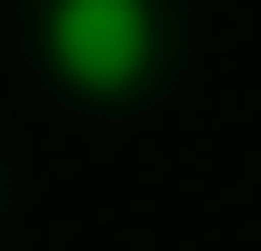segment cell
Listing matches in <instances>:
<instances>
[{
  "instance_id": "obj_1",
  "label": "cell",
  "mask_w": 261,
  "mask_h": 251,
  "mask_svg": "<svg viewBox=\"0 0 261 251\" xmlns=\"http://www.w3.org/2000/svg\"><path fill=\"white\" fill-rule=\"evenodd\" d=\"M50 51L70 81L91 91H130L151 61V10L141 0H50Z\"/></svg>"
}]
</instances>
